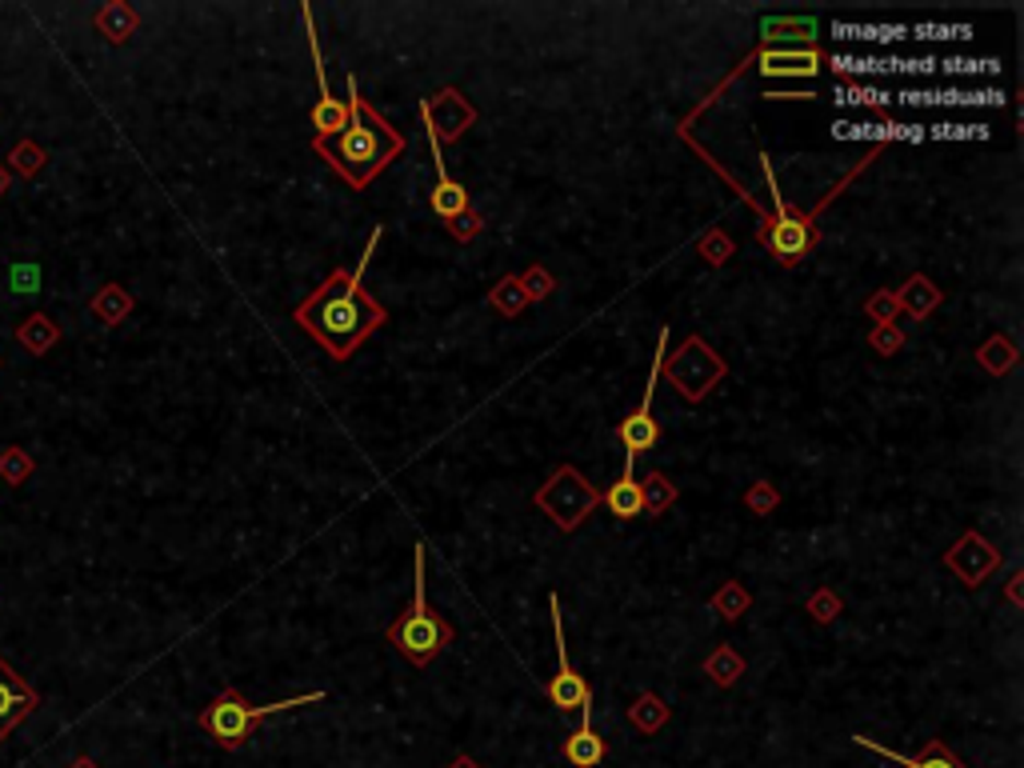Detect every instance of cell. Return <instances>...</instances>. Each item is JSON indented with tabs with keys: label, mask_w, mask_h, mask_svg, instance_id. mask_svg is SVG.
Here are the masks:
<instances>
[{
	"label": "cell",
	"mask_w": 1024,
	"mask_h": 768,
	"mask_svg": "<svg viewBox=\"0 0 1024 768\" xmlns=\"http://www.w3.org/2000/svg\"><path fill=\"white\" fill-rule=\"evenodd\" d=\"M376 245H381V229L369 236V248H364V256L357 260V268H337L309 301L296 304V325H301L333 361H349L352 352L361 349L364 340L373 337L376 328L388 321L381 304H376L373 296H369V289L361 284L364 268H369V256L376 253Z\"/></svg>",
	"instance_id": "6da1fadb"
},
{
	"label": "cell",
	"mask_w": 1024,
	"mask_h": 768,
	"mask_svg": "<svg viewBox=\"0 0 1024 768\" xmlns=\"http://www.w3.org/2000/svg\"><path fill=\"white\" fill-rule=\"evenodd\" d=\"M345 108H349L345 128L328 140L313 137V152L325 156L328 168L345 176L352 188H369L381 168H388L396 156H405L408 144H405V137H400V128L388 125V120L357 93V77H349V101H345Z\"/></svg>",
	"instance_id": "7a4b0ae2"
},
{
	"label": "cell",
	"mask_w": 1024,
	"mask_h": 768,
	"mask_svg": "<svg viewBox=\"0 0 1024 768\" xmlns=\"http://www.w3.org/2000/svg\"><path fill=\"white\" fill-rule=\"evenodd\" d=\"M412 565H417V581H412V605L388 625V640L396 652H405L408 661L432 664V656L453 640V625L429 608V584H424V545L417 540L412 548Z\"/></svg>",
	"instance_id": "3957f363"
},
{
	"label": "cell",
	"mask_w": 1024,
	"mask_h": 768,
	"mask_svg": "<svg viewBox=\"0 0 1024 768\" xmlns=\"http://www.w3.org/2000/svg\"><path fill=\"white\" fill-rule=\"evenodd\" d=\"M325 700V693H304V697H292V700H272V705H248L236 688H224L221 697L212 700L209 709L200 712L197 721L200 729L217 741L221 748H241L253 736V729L265 717H277V712H289V709H301V705H321Z\"/></svg>",
	"instance_id": "277c9868"
},
{
	"label": "cell",
	"mask_w": 1024,
	"mask_h": 768,
	"mask_svg": "<svg viewBox=\"0 0 1024 768\" xmlns=\"http://www.w3.org/2000/svg\"><path fill=\"white\" fill-rule=\"evenodd\" d=\"M533 501H536V509H545V516L557 524L560 533H572V528H581L584 516L601 504V492H596L572 465H560L545 489H536Z\"/></svg>",
	"instance_id": "5b68a950"
},
{
	"label": "cell",
	"mask_w": 1024,
	"mask_h": 768,
	"mask_svg": "<svg viewBox=\"0 0 1024 768\" xmlns=\"http://www.w3.org/2000/svg\"><path fill=\"white\" fill-rule=\"evenodd\" d=\"M661 373L668 376V384H673L676 393L697 405V400H705V396L724 381L729 364L721 361V352H712L700 337H688L685 345H680V352H673V361L664 357Z\"/></svg>",
	"instance_id": "8992f818"
},
{
	"label": "cell",
	"mask_w": 1024,
	"mask_h": 768,
	"mask_svg": "<svg viewBox=\"0 0 1024 768\" xmlns=\"http://www.w3.org/2000/svg\"><path fill=\"white\" fill-rule=\"evenodd\" d=\"M664 357H668V328H661V337H656V352H652V369H649V381H644L640 405L632 408L629 417L620 420V429H617L620 444H625V465H637V456L652 453L656 441H661V424H656V417H652V396H656V381H661Z\"/></svg>",
	"instance_id": "52a82bcc"
},
{
	"label": "cell",
	"mask_w": 1024,
	"mask_h": 768,
	"mask_svg": "<svg viewBox=\"0 0 1024 768\" xmlns=\"http://www.w3.org/2000/svg\"><path fill=\"white\" fill-rule=\"evenodd\" d=\"M768 181H772V176H768ZM772 209H777V221H772V229L760 233V245L777 256L780 265H796V260L813 253V245H816L813 217H808V212H792L789 205L780 200L777 181H772Z\"/></svg>",
	"instance_id": "ba28073f"
},
{
	"label": "cell",
	"mask_w": 1024,
	"mask_h": 768,
	"mask_svg": "<svg viewBox=\"0 0 1024 768\" xmlns=\"http://www.w3.org/2000/svg\"><path fill=\"white\" fill-rule=\"evenodd\" d=\"M548 613H552V629H557V676L548 680V700L560 712H584L593 709V688L581 673H572L569 644H565V620H560V596H548Z\"/></svg>",
	"instance_id": "9c48e42d"
},
{
	"label": "cell",
	"mask_w": 1024,
	"mask_h": 768,
	"mask_svg": "<svg viewBox=\"0 0 1024 768\" xmlns=\"http://www.w3.org/2000/svg\"><path fill=\"white\" fill-rule=\"evenodd\" d=\"M36 705H40L36 688L0 656V745L12 736V729H21L33 717Z\"/></svg>",
	"instance_id": "30bf717a"
},
{
	"label": "cell",
	"mask_w": 1024,
	"mask_h": 768,
	"mask_svg": "<svg viewBox=\"0 0 1024 768\" xmlns=\"http://www.w3.org/2000/svg\"><path fill=\"white\" fill-rule=\"evenodd\" d=\"M944 565H949V569H953L968 589H977V584L989 581L992 569L1001 565V552H997V548H992L980 533H965L953 548H949V552H944Z\"/></svg>",
	"instance_id": "8fae6325"
},
{
	"label": "cell",
	"mask_w": 1024,
	"mask_h": 768,
	"mask_svg": "<svg viewBox=\"0 0 1024 768\" xmlns=\"http://www.w3.org/2000/svg\"><path fill=\"white\" fill-rule=\"evenodd\" d=\"M760 77H792V81H813L825 69V57L816 48H760L753 57Z\"/></svg>",
	"instance_id": "7c38bea8"
},
{
	"label": "cell",
	"mask_w": 1024,
	"mask_h": 768,
	"mask_svg": "<svg viewBox=\"0 0 1024 768\" xmlns=\"http://www.w3.org/2000/svg\"><path fill=\"white\" fill-rule=\"evenodd\" d=\"M900 105L912 108H989L1004 105L1001 89H900Z\"/></svg>",
	"instance_id": "4fadbf2b"
},
{
	"label": "cell",
	"mask_w": 1024,
	"mask_h": 768,
	"mask_svg": "<svg viewBox=\"0 0 1024 768\" xmlns=\"http://www.w3.org/2000/svg\"><path fill=\"white\" fill-rule=\"evenodd\" d=\"M424 137H429L432 161H437V188H432L429 205H432V212H437L444 224H453L456 217H465V212H468V193H465V185H461V181H453V176H449V164H444V156H441V140L432 137L429 128H424Z\"/></svg>",
	"instance_id": "5bb4252c"
},
{
	"label": "cell",
	"mask_w": 1024,
	"mask_h": 768,
	"mask_svg": "<svg viewBox=\"0 0 1024 768\" xmlns=\"http://www.w3.org/2000/svg\"><path fill=\"white\" fill-rule=\"evenodd\" d=\"M429 108H437L444 117H432V113H424V105H420V120H424V128H429L437 140H456L461 132H465V125H473V105H465V96L456 93V89H444L437 101H429Z\"/></svg>",
	"instance_id": "9a60e30c"
},
{
	"label": "cell",
	"mask_w": 1024,
	"mask_h": 768,
	"mask_svg": "<svg viewBox=\"0 0 1024 768\" xmlns=\"http://www.w3.org/2000/svg\"><path fill=\"white\" fill-rule=\"evenodd\" d=\"M816 36H821L816 16H765L760 21L765 48H816Z\"/></svg>",
	"instance_id": "2e32d148"
},
{
	"label": "cell",
	"mask_w": 1024,
	"mask_h": 768,
	"mask_svg": "<svg viewBox=\"0 0 1024 768\" xmlns=\"http://www.w3.org/2000/svg\"><path fill=\"white\" fill-rule=\"evenodd\" d=\"M857 745L861 748H869V753H876V757H885V760H893L896 768H965L961 760L949 753V748L941 745V741H929V745L920 748L917 757H905V753H893V748H885V745H876L873 736H864V733H857L852 736Z\"/></svg>",
	"instance_id": "e0dca14e"
},
{
	"label": "cell",
	"mask_w": 1024,
	"mask_h": 768,
	"mask_svg": "<svg viewBox=\"0 0 1024 768\" xmlns=\"http://www.w3.org/2000/svg\"><path fill=\"white\" fill-rule=\"evenodd\" d=\"M565 760H569L572 768H596L605 760V741H601L593 729V709L581 712V729L565 741Z\"/></svg>",
	"instance_id": "ac0fdd59"
},
{
	"label": "cell",
	"mask_w": 1024,
	"mask_h": 768,
	"mask_svg": "<svg viewBox=\"0 0 1024 768\" xmlns=\"http://www.w3.org/2000/svg\"><path fill=\"white\" fill-rule=\"evenodd\" d=\"M601 501H605L608 512L620 516V521L644 516V492H640V480H637V473H632V465H625L620 480H613V489L601 492Z\"/></svg>",
	"instance_id": "d6986e66"
},
{
	"label": "cell",
	"mask_w": 1024,
	"mask_h": 768,
	"mask_svg": "<svg viewBox=\"0 0 1024 768\" xmlns=\"http://www.w3.org/2000/svg\"><path fill=\"white\" fill-rule=\"evenodd\" d=\"M828 65H833V72H840V77L861 81V77H888V72H896L900 57H873V53H833V57H828Z\"/></svg>",
	"instance_id": "ffe728a7"
},
{
	"label": "cell",
	"mask_w": 1024,
	"mask_h": 768,
	"mask_svg": "<svg viewBox=\"0 0 1024 768\" xmlns=\"http://www.w3.org/2000/svg\"><path fill=\"white\" fill-rule=\"evenodd\" d=\"M837 40H852V45H896L905 40V24H861V21H837L833 24Z\"/></svg>",
	"instance_id": "44dd1931"
},
{
	"label": "cell",
	"mask_w": 1024,
	"mask_h": 768,
	"mask_svg": "<svg viewBox=\"0 0 1024 768\" xmlns=\"http://www.w3.org/2000/svg\"><path fill=\"white\" fill-rule=\"evenodd\" d=\"M833 137L840 140H924V128L920 125H849V120H837L833 125Z\"/></svg>",
	"instance_id": "7402d4cb"
},
{
	"label": "cell",
	"mask_w": 1024,
	"mask_h": 768,
	"mask_svg": "<svg viewBox=\"0 0 1024 768\" xmlns=\"http://www.w3.org/2000/svg\"><path fill=\"white\" fill-rule=\"evenodd\" d=\"M896 304H900V309H908L912 316H929L932 309L941 304V289H936V284H929L924 277H912L905 289H900Z\"/></svg>",
	"instance_id": "603a6c76"
},
{
	"label": "cell",
	"mask_w": 1024,
	"mask_h": 768,
	"mask_svg": "<svg viewBox=\"0 0 1024 768\" xmlns=\"http://www.w3.org/2000/svg\"><path fill=\"white\" fill-rule=\"evenodd\" d=\"M833 101H837L840 108H888L893 96H888L885 89H873V84L849 81V84H837Z\"/></svg>",
	"instance_id": "cb8c5ba5"
},
{
	"label": "cell",
	"mask_w": 1024,
	"mask_h": 768,
	"mask_svg": "<svg viewBox=\"0 0 1024 768\" xmlns=\"http://www.w3.org/2000/svg\"><path fill=\"white\" fill-rule=\"evenodd\" d=\"M489 304H492V309H497L501 316H516V313L524 309V304H528V296H524L521 280H516V277H504L501 284H497V289L489 292Z\"/></svg>",
	"instance_id": "d4e9b609"
},
{
	"label": "cell",
	"mask_w": 1024,
	"mask_h": 768,
	"mask_svg": "<svg viewBox=\"0 0 1024 768\" xmlns=\"http://www.w3.org/2000/svg\"><path fill=\"white\" fill-rule=\"evenodd\" d=\"M640 492H644V512H649V516H661V512L676 501V489L661 477V473H649L644 485H640Z\"/></svg>",
	"instance_id": "484cf974"
},
{
	"label": "cell",
	"mask_w": 1024,
	"mask_h": 768,
	"mask_svg": "<svg viewBox=\"0 0 1024 768\" xmlns=\"http://www.w3.org/2000/svg\"><path fill=\"white\" fill-rule=\"evenodd\" d=\"M664 717H668V709H664L661 697H652V693H644L629 709V721L637 724V729H644V733H656L664 724Z\"/></svg>",
	"instance_id": "4316f807"
},
{
	"label": "cell",
	"mask_w": 1024,
	"mask_h": 768,
	"mask_svg": "<svg viewBox=\"0 0 1024 768\" xmlns=\"http://www.w3.org/2000/svg\"><path fill=\"white\" fill-rule=\"evenodd\" d=\"M705 668L712 673V680H717V685H733L736 673H745V661H741V656H736L729 644H721V649H717L709 661H705Z\"/></svg>",
	"instance_id": "83f0119b"
},
{
	"label": "cell",
	"mask_w": 1024,
	"mask_h": 768,
	"mask_svg": "<svg viewBox=\"0 0 1024 768\" xmlns=\"http://www.w3.org/2000/svg\"><path fill=\"white\" fill-rule=\"evenodd\" d=\"M936 69L953 72V77H997L1001 72V60H965V57H953V60H936Z\"/></svg>",
	"instance_id": "f1b7e54d"
},
{
	"label": "cell",
	"mask_w": 1024,
	"mask_h": 768,
	"mask_svg": "<svg viewBox=\"0 0 1024 768\" xmlns=\"http://www.w3.org/2000/svg\"><path fill=\"white\" fill-rule=\"evenodd\" d=\"M1013 361H1016V352H1013V345H1009L1004 337H992L989 345L980 349V364H985L989 373H1004V369H1009Z\"/></svg>",
	"instance_id": "f546056e"
},
{
	"label": "cell",
	"mask_w": 1024,
	"mask_h": 768,
	"mask_svg": "<svg viewBox=\"0 0 1024 768\" xmlns=\"http://www.w3.org/2000/svg\"><path fill=\"white\" fill-rule=\"evenodd\" d=\"M912 36H920V40H968L973 36V24H917V28H908Z\"/></svg>",
	"instance_id": "4dcf8cb0"
},
{
	"label": "cell",
	"mask_w": 1024,
	"mask_h": 768,
	"mask_svg": "<svg viewBox=\"0 0 1024 768\" xmlns=\"http://www.w3.org/2000/svg\"><path fill=\"white\" fill-rule=\"evenodd\" d=\"M924 137H932V140H985L989 137V128L985 125H932Z\"/></svg>",
	"instance_id": "1f68e13d"
},
{
	"label": "cell",
	"mask_w": 1024,
	"mask_h": 768,
	"mask_svg": "<svg viewBox=\"0 0 1024 768\" xmlns=\"http://www.w3.org/2000/svg\"><path fill=\"white\" fill-rule=\"evenodd\" d=\"M516 280H521V289H524V296H528V301H545L548 292H552V277H548L540 265H533L528 272H524V277H516Z\"/></svg>",
	"instance_id": "d6a6232c"
},
{
	"label": "cell",
	"mask_w": 1024,
	"mask_h": 768,
	"mask_svg": "<svg viewBox=\"0 0 1024 768\" xmlns=\"http://www.w3.org/2000/svg\"><path fill=\"white\" fill-rule=\"evenodd\" d=\"M717 608L724 613V620H736L748 608V593L741 584H724V593L717 596Z\"/></svg>",
	"instance_id": "836d02e7"
},
{
	"label": "cell",
	"mask_w": 1024,
	"mask_h": 768,
	"mask_svg": "<svg viewBox=\"0 0 1024 768\" xmlns=\"http://www.w3.org/2000/svg\"><path fill=\"white\" fill-rule=\"evenodd\" d=\"M873 340H876V349L885 352V357H888V352L900 349V345H905V337H900V333L893 328V321H881V333H876Z\"/></svg>",
	"instance_id": "e575fe53"
},
{
	"label": "cell",
	"mask_w": 1024,
	"mask_h": 768,
	"mask_svg": "<svg viewBox=\"0 0 1024 768\" xmlns=\"http://www.w3.org/2000/svg\"><path fill=\"white\" fill-rule=\"evenodd\" d=\"M896 72H900V77H932V72H936V60H929V57L900 60V65H896Z\"/></svg>",
	"instance_id": "d590c367"
},
{
	"label": "cell",
	"mask_w": 1024,
	"mask_h": 768,
	"mask_svg": "<svg viewBox=\"0 0 1024 768\" xmlns=\"http://www.w3.org/2000/svg\"><path fill=\"white\" fill-rule=\"evenodd\" d=\"M700 253H705V260H712V265H721L724 256H729V241H724V233H712L705 245H700Z\"/></svg>",
	"instance_id": "8d00e7d4"
},
{
	"label": "cell",
	"mask_w": 1024,
	"mask_h": 768,
	"mask_svg": "<svg viewBox=\"0 0 1024 768\" xmlns=\"http://www.w3.org/2000/svg\"><path fill=\"white\" fill-rule=\"evenodd\" d=\"M449 233H453L456 241H473V236L480 233V221H477V217H468V212H465V217H456V221L449 224Z\"/></svg>",
	"instance_id": "74e56055"
},
{
	"label": "cell",
	"mask_w": 1024,
	"mask_h": 768,
	"mask_svg": "<svg viewBox=\"0 0 1024 768\" xmlns=\"http://www.w3.org/2000/svg\"><path fill=\"white\" fill-rule=\"evenodd\" d=\"M833 613H840V601L833 593H816V601H813V617L816 620H828Z\"/></svg>",
	"instance_id": "f35d334b"
},
{
	"label": "cell",
	"mask_w": 1024,
	"mask_h": 768,
	"mask_svg": "<svg viewBox=\"0 0 1024 768\" xmlns=\"http://www.w3.org/2000/svg\"><path fill=\"white\" fill-rule=\"evenodd\" d=\"M9 185H12V173H9V168H4V164H0V197L9 193Z\"/></svg>",
	"instance_id": "ab89813d"
},
{
	"label": "cell",
	"mask_w": 1024,
	"mask_h": 768,
	"mask_svg": "<svg viewBox=\"0 0 1024 768\" xmlns=\"http://www.w3.org/2000/svg\"><path fill=\"white\" fill-rule=\"evenodd\" d=\"M449 768H477L468 757H456V765H449Z\"/></svg>",
	"instance_id": "60d3db41"
},
{
	"label": "cell",
	"mask_w": 1024,
	"mask_h": 768,
	"mask_svg": "<svg viewBox=\"0 0 1024 768\" xmlns=\"http://www.w3.org/2000/svg\"><path fill=\"white\" fill-rule=\"evenodd\" d=\"M72 768H93V760H77Z\"/></svg>",
	"instance_id": "b9f144b4"
}]
</instances>
